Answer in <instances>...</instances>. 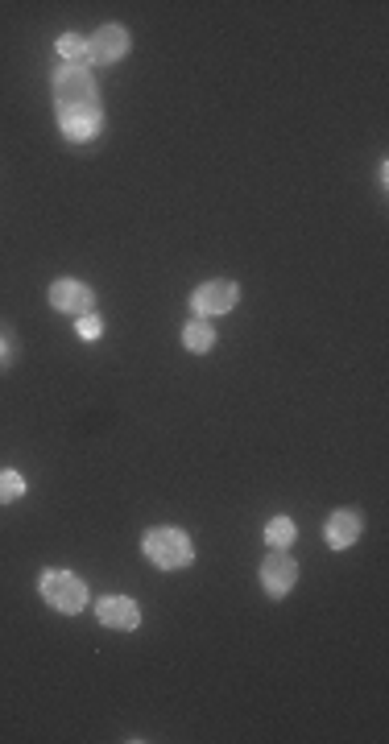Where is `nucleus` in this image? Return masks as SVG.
I'll use <instances>...</instances> for the list:
<instances>
[{
	"instance_id": "nucleus-9",
	"label": "nucleus",
	"mask_w": 389,
	"mask_h": 744,
	"mask_svg": "<svg viewBox=\"0 0 389 744\" xmlns=\"http://www.w3.org/2000/svg\"><path fill=\"white\" fill-rule=\"evenodd\" d=\"M96 612H100V625H108V629H125V633H133V629L141 625L137 604L125 600V596H108V600H100Z\"/></svg>"
},
{
	"instance_id": "nucleus-11",
	"label": "nucleus",
	"mask_w": 389,
	"mask_h": 744,
	"mask_svg": "<svg viewBox=\"0 0 389 744\" xmlns=\"http://www.w3.org/2000/svg\"><path fill=\"white\" fill-rule=\"evenodd\" d=\"M183 344H187L191 352H212V344H216V331H212V323H203V319L187 323V331H183Z\"/></svg>"
},
{
	"instance_id": "nucleus-16",
	"label": "nucleus",
	"mask_w": 389,
	"mask_h": 744,
	"mask_svg": "<svg viewBox=\"0 0 389 744\" xmlns=\"http://www.w3.org/2000/svg\"><path fill=\"white\" fill-rule=\"evenodd\" d=\"M9 352H13V339L9 331H0V364H9Z\"/></svg>"
},
{
	"instance_id": "nucleus-12",
	"label": "nucleus",
	"mask_w": 389,
	"mask_h": 744,
	"mask_svg": "<svg viewBox=\"0 0 389 744\" xmlns=\"http://www.w3.org/2000/svg\"><path fill=\"white\" fill-rule=\"evenodd\" d=\"M265 542L278 546V550H286V546L294 542V521H290V517H274V521L265 525Z\"/></svg>"
},
{
	"instance_id": "nucleus-6",
	"label": "nucleus",
	"mask_w": 389,
	"mask_h": 744,
	"mask_svg": "<svg viewBox=\"0 0 389 744\" xmlns=\"http://www.w3.org/2000/svg\"><path fill=\"white\" fill-rule=\"evenodd\" d=\"M50 306H54V310H63V315L83 319V315H92L96 294L87 290L83 282H54V286H50Z\"/></svg>"
},
{
	"instance_id": "nucleus-13",
	"label": "nucleus",
	"mask_w": 389,
	"mask_h": 744,
	"mask_svg": "<svg viewBox=\"0 0 389 744\" xmlns=\"http://www.w3.org/2000/svg\"><path fill=\"white\" fill-rule=\"evenodd\" d=\"M25 492V480L17 476V472H0V505H5V501H17V496Z\"/></svg>"
},
{
	"instance_id": "nucleus-15",
	"label": "nucleus",
	"mask_w": 389,
	"mask_h": 744,
	"mask_svg": "<svg viewBox=\"0 0 389 744\" xmlns=\"http://www.w3.org/2000/svg\"><path fill=\"white\" fill-rule=\"evenodd\" d=\"M79 335H83V339H100V335H104L100 315H83V319H79Z\"/></svg>"
},
{
	"instance_id": "nucleus-10",
	"label": "nucleus",
	"mask_w": 389,
	"mask_h": 744,
	"mask_svg": "<svg viewBox=\"0 0 389 744\" xmlns=\"http://www.w3.org/2000/svg\"><path fill=\"white\" fill-rule=\"evenodd\" d=\"M323 534H327V546H332V550H344V546H352L356 538H361V517H356V513H332L327 525H323Z\"/></svg>"
},
{
	"instance_id": "nucleus-4",
	"label": "nucleus",
	"mask_w": 389,
	"mask_h": 744,
	"mask_svg": "<svg viewBox=\"0 0 389 744\" xmlns=\"http://www.w3.org/2000/svg\"><path fill=\"white\" fill-rule=\"evenodd\" d=\"M129 50V34H125V25H100L92 38H87V62H100V67H108V62L116 58H125Z\"/></svg>"
},
{
	"instance_id": "nucleus-3",
	"label": "nucleus",
	"mask_w": 389,
	"mask_h": 744,
	"mask_svg": "<svg viewBox=\"0 0 389 744\" xmlns=\"http://www.w3.org/2000/svg\"><path fill=\"white\" fill-rule=\"evenodd\" d=\"M42 600L54 608V612H83L87 608V587L71 575V571H46L42 575Z\"/></svg>"
},
{
	"instance_id": "nucleus-8",
	"label": "nucleus",
	"mask_w": 389,
	"mask_h": 744,
	"mask_svg": "<svg viewBox=\"0 0 389 744\" xmlns=\"http://www.w3.org/2000/svg\"><path fill=\"white\" fill-rule=\"evenodd\" d=\"M58 129L67 133V141H92L104 129L100 108H58Z\"/></svg>"
},
{
	"instance_id": "nucleus-2",
	"label": "nucleus",
	"mask_w": 389,
	"mask_h": 744,
	"mask_svg": "<svg viewBox=\"0 0 389 744\" xmlns=\"http://www.w3.org/2000/svg\"><path fill=\"white\" fill-rule=\"evenodd\" d=\"M54 96H58V108H100L96 79L83 62H67V67L54 75Z\"/></svg>"
},
{
	"instance_id": "nucleus-1",
	"label": "nucleus",
	"mask_w": 389,
	"mask_h": 744,
	"mask_svg": "<svg viewBox=\"0 0 389 744\" xmlns=\"http://www.w3.org/2000/svg\"><path fill=\"white\" fill-rule=\"evenodd\" d=\"M145 554L154 558L158 567L174 571V567H187L191 558H195V546L183 530H174V525H158V530H149L145 534Z\"/></svg>"
},
{
	"instance_id": "nucleus-5",
	"label": "nucleus",
	"mask_w": 389,
	"mask_h": 744,
	"mask_svg": "<svg viewBox=\"0 0 389 744\" xmlns=\"http://www.w3.org/2000/svg\"><path fill=\"white\" fill-rule=\"evenodd\" d=\"M294 583H298V563H294L290 554L274 550V554H269L265 563H261V587H265L269 596H286Z\"/></svg>"
},
{
	"instance_id": "nucleus-7",
	"label": "nucleus",
	"mask_w": 389,
	"mask_h": 744,
	"mask_svg": "<svg viewBox=\"0 0 389 744\" xmlns=\"http://www.w3.org/2000/svg\"><path fill=\"white\" fill-rule=\"evenodd\" d=\"M236 302H241V290H236L232 282H207L191 294L195 315H224V310H232Z\"/></svg>"
},
{
	"instance_id": "nucleus-14",
	"label": "nucleus",
	"mask_w": 389,
	"mask_h": 744,
	"mask_svg": "<svg viewBox=\"0 0 389 744\" xmlns=\"http://www.w3.org/2000/svg\"><path fill=\"white\" fill-rule=\"evenodd\" d=\"M58 54H63V58H83L87 54V38H79V34H63V38H58Z\"/></svg>"
}]
</instances>
